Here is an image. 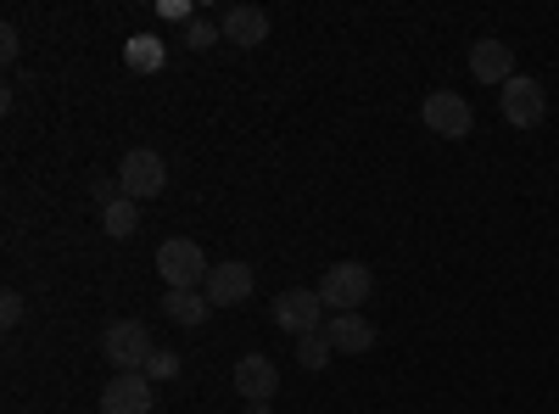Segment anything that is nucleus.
<instances>
[{
    "label": "nucleus",
    "mask_w": 559,
    "mask_h": 414,
    "mask_svg": "<svg viewBox=\"0 0 559 414\" xmlns=\"http://www.w3.org/2000/svg\"><path fill=\"white\" fill-rule=\"evenodd\" d=\"M157 274H163L168 292H202L207 274H213V263H207V252H202L191 236H168V241L157 247Z\"/></svg>",
    "instance_id": "obj_1"
},
{
    "label": "nucleus",
    "mask_w": 559,
    "mask_h": 414,
    "mask_svg": "<svg viewBox=\"0 0 559 414\" xmlns=\"http://www.w3.org/2000/svg\"><path fill=\"white\" fill-rule=\"evenodd\" d=\"M313 292L324 297V308H331V314H358V308L369 303V292H376V274H369V263L347 258V263L324 269Z\"/></svg>",
    "instance_id": "obj_2"
},
{
    "label": "nucleus",
    "mask_w": 559,
    "mask_h": 414,
    "mask_svg": "<svg viewBox=\"0 0 559 414\" xmlns=\"http://www.w3.org/2000/svg\"><path fill=\"white\" fill-rule=\"evenodd\" d=\"M269 319H274L286 336H313V331H324L331 308H324V297H319L313 286H286V292L269 303Z\"/></svg>",
    "instance_id": "obj_3"
},
{
    "label": "nucleus",
    "mask_w": 559,
    "mask_h": 414,
    "mask_svg": "<svg viewBox=\"0 0 559 414\" xmlns=\"http://www.w3.org/2000/svg\"><path fill=\"white\" fill-rule=\"evenodd\" d=\"M152 331L140 326V319H112V326L102 331V358L112 364L118 376H129V370H146L152 364Z\"/></svg>",
    "instance_id": "obj_4"
},
{
    "label": "nucleus",
    "mask_w": 559,
    "mask_h": 414,
    "mask_svg": "<svg viewBox=\"0 0 559 414\" xmlns=\"http://www.w3.org/2000/svg\"><path fill=\"white\" fill-rule=\"evenodd\" d=\"M118 191H123L129 202H152V197H163V191H168V163H163L152 146L123 152V163H118Z\"/></svg>",
    "instance_id": "obj_5"
},
{
    "label": "nucleus",
    "mask_w": 559,
    "mask_h": 414,
    "mask_svg": "<svg viewBox=\"0 0 559 414\" xmlns=\"http://www.w3.org/2000/svg\"><path fill=\"white\" fill-rule=\"evenodd\" d=\"M419 118H426L431 134H442V141H464V134L476 129V107L459 96V90H431L426 107H419Z\"/></svg>",
    "instance_id": "obj_6"
},
{
    "label": "nucleus",
    "mask_w": 559,
    "mask_h": 414,
    "mask_svg": "<svg viewBox=\"0 0 559 414\" xmlns=\"http://www.w3.org/2000/svg\"><path fill=\"white\" fill-rule=\"evenodd\" d=\"M498 102H503V123H509V129H537V123H543V113H548L543 84H537V79H526V73L509 79V84L498 90Z\"/></svg>",
    "instance_id": "obj_7"
},
{
    "label": "nucleus",
    "mask_w": 559,
    "mask_h": 414,
    "mask_svg": "<svg viewBox=\"0 0 559 414\" xmlns=\"http://www.w3.org/2000/svg\"><path fill=\"white\" fill-rule=\"evenodd\" d=\"M207 303L213 308H236V303H247L252 297V263H241V258H224V263H213V274H207Z\"/></svg>",
    "instance_id": "obj_8"
},
{
    "label": "nucleus",
    "mask_w": 559,
    "mask_h": 414,
    "mask_svg": "<svg viewBox=\"0 0 559 414\" xmlns=\"http://www.w3.org/2000/svg\"><path fill=\"white\" fill-rule=\"evenodd\" d=\"M152 398H157V387L140 370H129L102 387V414H152Z\"/></svg>",
    "instance_id": "obj_9"
},
{
    "label": "nucleus",
    "mask_w": 559,
    "mask_h": 414,
    "mask_svg": "<svg viewBox=\"0 0 559 414\" xmlns=\"http://www.w3.org/2000/svg\"><path fill=\"white\" fill-rule=\"evenodd\" d=\"M236 392H241V403H269V398L280 392V370H274L269 353L236 358Z\"/></svg>",
    "instance_id": "obj_10"
},
{
    "label": "nucleus",
    "mask_w": 559,
    "mask_h": 414,
    "mask_svg": "<svg viewBox=\"0 0 559 414\" xmlns=\"http://www.w3.org/2000/svg\"><path fill=\"white\" fill-rule=\"evenodd\" d=\"M324 336H331V347L347 353V358H364L369 347L381 342V331L369 326L364 314H331V319H324Z\"/></svg>",
    "instance_id": "obj_11"
},
{
    "label": "nucleus",
    "mask_w": 559,
    "mask_h": 414,
    "mask_svg": "<svg viewBox=\"0 0 559 414\" xmlns=\"http://www.w3.org/2000/svg\"><path fill=\"white\" fill-rule=\"evenodd\" d=\"M471 73H476L481 84H509V79H515V45L476 39V45H471Z\"/></svg>",
    "instance_id": "obj_12"
},
{
    "label": "nucleus",
    "mask_w": 559,
    "mask_h": 414,
    "mask_svg": "<svg viewBox=\"0 0 559 414\" xmlns=\"http://www.w3.org/2000/svg\"><path fill=\"white\" fill-rule=\"evenodd\" d=\"M218 28H224L229 45H241V51H258V45L269 39V12H263V7H229V12L218 17Z\"/></svg>",
    "instance_id": "obj_13"
},
{
    "label": "nucleus",
    "mask_w": 559,
    "mask_h": 414,
    "mask_svg": "<svg viewBox=\"0 0 559 414\" xmlns=\"http://www.w3.org/2000/svg\"><path fill=\"white\" fill-rule=\"evenodd\" d=\"M163 62H168V45H163L157 34H134V39H123V68H129V73L146 79V73H157Z\"/></svg>",
    "instance_id": "obj_14"
},
{
    "label": "nucleus",
    "mask_w": 559,
    "mask_h": 414,
    "mask_svg": "<svg viewBox=\"0 0 559 414\" xmlns=\"http://www.w3.org/2000/svg\"><path fill=\"white\" fill-rule=\"evenodd\" d=\"M163 314L174 319V326H185V331H197L202 319L213 314V303H207V292H163Z\"/></svg>",
    "instance_id": "obj_15"
},
{
    "label": "nucleus",
    "mask_w": 559,
    "mask_h": 414,
    "mask_svg": "<svg viewBox=\"0 0 559 414\" xmlns=\"http://www.w3.org/2000/svg\"><path fill=\"white\" fill-rule=\"evenodd\" d=\"M102 229L112 241H129L134 229H140V202H129V197H118L112 208H102Z\"/></svg>",
    "instance_id": "obj_16"
},
{
    "label": "nucleus",
    "mask_w": 559,
    "mask_h": 414,
    "mask_svg": "<svg viewBox=\"0 0 559 414\" xmlns=\"http://www.w3.org/2000/svg\"><path fill=\"white\" fill-rule=\"evenodd\" d=\"M331 336H324V331H313V336H297V364H302V370H324V364H331Z\"/></svg>",
    "instance_id": "obj_17"
},
{
    "label": "nucleus",
    "mask_w": 559,
    "mask_h": 414,
    "mask_svg": "<svg viewBox=\"0 0 559 414\" xmlns=\"http://www.w3.org/2000/svg\"><path fill=\"white\" fill-rule=\"evenodd\" d=\"M213 39H224V28L213 17H191V23H185V45H191V51H207Z\"/></svg>",
    "instance_id": "obj_18"
},
{
    "label": "nucleus",
    "mask_w": 559,
    "mask_h": 414,
    "mask_svg": "<svg viewBox=\"0 0 559 414\" xmlns=\"http://www.w3.org/2000/svg\"><path fill=\"white\" fill-rule=\"evenodd\" d=\"M140 376H146L152 387H157V381H174V376H179V353H174V347H157V353H152V364H146Z\"/></svg>",
    "instance_id": "obj_19"
},
{
    "label": "nucleus",
    "mask_w": 559,
    "mask_h": 414,
    "mask_svg": "<svg viewBox=\"0 0 559 414\" xmlns=\"http://www.w3.org/2000/svg\"><path fill=\"white\" fill-rule=\"evenodd\" d=\"M23 292H7V297H0V326H7V331H17L23 326Z\"/></svg>",
    "instance_id": "obj_20"
},
{
    "label": "nucleus",
    "mask_w": 559,
    "mask_h": 414,
    "mask_svg": "<svg viewBox=\"0 0 559 414\" xmlns=\"http://www.w3.org/2000/svg\"><path fill=\"white\" fill-rule=\"evenodd\" d=\"M17 51H23V45H17V23H7V28H0V57H7V62H12Z\"/></svg>",
    "instance_id": "obj_21"
},
{
    "label": "nucleus",
    "mask_w": 559,
    "mask_h": 414,
    "mask_svg": "<svg viewBox=\"0 0 559 414\" xmlns=\"http://www.w3.org/2000/svg\"><path fill=\"white\" fill-rule=\"evenodd\" d=\"M247 414H269V403H247Z\"/></svg>",
    "instance_id": "obj_22"
}]
</instances>
